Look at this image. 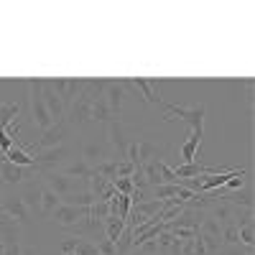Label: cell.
<instances>
[{
    "label": "cell",
    "instance_id": "6da1fadb",
    "mask_svg": "<svg viewBox=\"0 0 255 255\" xmlns=\"http://www.w3.org/2000/svg\"><path fill=\"white\" fill-rule=\"evenodd\" d=\"M41 90H44V79H28V105H31V118H33V125L38 128L41 133L49 130V128L54 125L46 105H44V95H41Z\"/></svg>",
    "mask_w": 255,
    "mask_h": 255
},
{
    "label": "cell",
    "instance_id": "7a4b0ae2",
    "mask_svg": "<svg viewBox=\"0 0 255 255\" xmlns=\"http://www.w3.org/2000/svg\"><path fill=\"white\" fill-rule=\"evenodd\" d=\"M168 115H176L179 120H184L191 133H197L204 138V123H207V105L197 102V105H189V108H181V105H166Z\"/></svg>",
    "mask_w": 255,
    "mask_h": 255
},
{
    "label": "cell",
    "instance_id": "3957f363",
    "mask_svg": "<svg viewBox=\"0 0 255 255\" xmlns=\"http://www.w3.org/2000/svg\"><path fill=\"white\" fill-rule=\"evenodd\" d=\"M0 212H3L5 217H10L18 227H28L31 225V209H28V204L23 202L20 194L0 197Z\"/></svg>",
    "mask_w": 255,
    "mask_h": 255
},
{
    "label": "cell",
    "instance_id": "277c9868",
    "mask_svg": "<svg viewBox=\"0 0 255 255\" xmlns=\"http://www.w3.org/2000/svg\"><path fill=\"white\" fill-rule=\"evenodd\" d=\"M87 217H90V207H74V204L61 202V207L51 215V222L59 225V227L74 230L77 225H82V220H87Z\"/></svg>",
    "mask_w": 255,
    "mask_h": 255
},
{
    "label": "cell",
    "instance_id": "5b68a950",
    "mask_svg": "<svg viewBox=\"0 0 255 255\" xmlns=\"http://www.w3.org/2000/svg\"><path fill=\"white\" fill-rule=\"evenodd\" d=\"M49 84H51V90L59 95V100H61V105H64V110H69L72 102L82 95L87 79H49Z\"/></svg>",
    "mask_w": 255,
    "mask_h": 255
},
{
    "label": "cell",
    "instance_id": "8992f818",
    "mask_svg": "<svg viewBox=\"0 0 255 255\" xmlns=\"http://www.w3.org/2000/svg\"><path fill=\"white\" fill-rule=\"evenodd\" d=\"M125 97H128V92H125V87H123V79H110L108 87H105V92H102V100H105V105L110 108V113H113L115 120H120V115H123V102H125Z\"/></svg>",
    "mask_w": 255,
    "mask_h": 255
},
{
    "label": "cell",
    "instance_id": "52a82bcc",
    "mask_svg": "<svg viewBox=\"0 0 255 255\" xmlns=\"http://www.w3.org/2000/svg\"><path fill=\"white\" fill-rule=\"evenodd\" d=\"M108 138H110V145L115 148V153L120 156L118 161H125L130 138H128V130H125L123 120H110V123H108Z\"/></svg>",
    "mask_w": 255,
    "mask_h": 255
},
{
    "label": "cell",
    "instance_id": "ba28073f",
    "mask_svg": "<svg viewBox=\"0 0 255 255\" xmlns=\"http://www.w3.org/2000/svg\"><path fill=\"white\" fill-rule=\"evenodd\" d=\"M41 176H44V181H46L44 186H49L54 194H59L61 202L74 194V179H69L67 174H61V171H44Z\"/></svg>",
    "mask_w": 255,
    "mask_h": 255
},
{
    "label": "cell",
    "instance_id": "9c48e42d",
    "mask_svg": "<svg viewBox=\"0 0 255 255\" xmlns=\"http://www.w3.org/2000/svg\"><path fill=\"white\" fill-rule=\"evenodd\" d=\"M64 138H67V123H64V120L61 123H54L49 130H44V133H41V138L36 140V153L64 145Z\"/></svg>",
    "mask_w": 255,
    "mask_h": 255
},
{
    "label": "cell",
    "instance_id": "30bf717a",
    "mask_svg": "<svg viewBox=\"0 0 255 255\" xmlns=\"http://www.w3.org/2000/svg\"><path fill=\"white\" fill-rule=\"evenodd\" d=\"M67 148L59 145V148H49V151H38L33 158H36V168H38V174H44V171H54V166H59L64 158H67Z\"/></svg>",
    "mask_w": 255,
    "mask_h": 255
},
{
    "label": "cell",
    "instance_id": "8fae6325",
    "mask_svg": "<svg viewBox=\"0 0 255 255\" xmlns=\"http://www.w3.org/2000/svg\"><path fill=\"white\" fill-rule=\"evenodd\" d=\"M130 84H133L135 95L143 102H148V105H163V100L158 95V82L156 79H130Z\"/></svg>",
    "mask_w": 255,
    "mask_h": 255
},
{
    "label": "cell",
    "instance_id": "7c38bea8",
    "mask_svg": "<svg viewBox=\"0 0 255 255\" xmlns=\"http://www.w3.org/2000/svg\"><path fill=\"white\" fill-rule=\"evenodd\" d=\"M31 174H36L33 168L15 166V163H8V161L0 163V179H3V184H8V186H15V184H20V181H26Z\"/></svg>",
    "mask_w": 255,
    "mask_h": 255
},
{
    "label": "cell",
    "instance_id": "4fadbf2b",
    "mask_svg": "<svg viewBox=\"0 0 255 255\" xmlns=\"http://www.w3.org/2000/svg\"><path fill=\"white\" fill-rule=\"evenodd\" d=\"M41 95H44V105H46V110H49V115H51L54 123H61L64 118H67V110H64V105H61L59 95L51 90L49 79H44V90H41Z\"/></svg>",
    "mask_w": 255,
    "mask_h": 255
},
{
    "label": "cell",
    "instance_id": "5bb4252c",
    "mask_svg": "<svg viewBox=\"0 0 255 255\" xmlns=\"http://www.w3.org/2000/svg\"><path fill=\"white\" fill-rule=\"evenodd\" d=\"M82 161L87 163V166H100V163H105V161H110V156H108V145H102V143H87L82 148Z\"/></svg>",
    "mask_w": 255,
    "mask_h": 255
},
{
    "label": "cell",
    "instance_id": "9a60e30c",
    "mask_svg": "<svg viewBox=\"0 0 255 255\" xmlns=\"http://www.w3.org/2000/svg\"><path fill=\"white\" fill-rule=\"evenodd\" d=\"M59 207H61V197L54 194L49 186H41V194H38V212H41V215L51 217Z\"/></svg>",
    "mask_w": 255,
    "mask_h": 255
},
{
    "label": "cell",
    "instance_id": "2e32d148",
    "mask_svg": "<svg viewBox=\"0 0 255 255\" xmlns=\"http://www.w3.org/2000/svg\"><path fill=\"white\" fill-rule=\"evenodd\" d=\"M0 158H3V161H8V163H15V166H26V168H33V171L38 174V168H36V158H33L31 153H26L20 145H13L10 151H8V153H3Z\"/></svg>",
    "mask_w": 255,
    "mask_h": 255
},
{
    "label": "cell",
    "instance_id": "e0dca14e",
    "mask_svg": "<svg viewBox=\"0 0 255 255\" xmlns=\"http://www.w3.org/2000/svg\"><path fill=\"white\" fill-rule=\"evenodd\" d=\"M199 145H202V135H197V133H189V135H186V140H184V145H181V158H184V163L197 161Z\"/></svg>",
    "mask_w": 255,
    "mask_h": 255
},
{
    "label": "cell",
    "instance_id": "ac0fdd59",
    "mask_svg": "<svg viewBox=\"0 0 255 255\" xmlns=\"http://www.w3.org/2000/svg\"><path fill=\"white\" fill-rule=\"evenodd\" d=\"M61 174H67L69 179H84V181H90V179H92V174H95V168H92V166H87V163H84V161L79 158L77 163H72V166L64 168Z\"/></svg>",
    "mask_w": 255,
    "mask_h": 255
},
{
    "label": "cell",
    "instance_id": "d6986e66",
    "mask_svg": "<svg viewBox=\"0 0 255 255\" xmlns=\"http://www.w3.org/2000/svg\"><path fill=\"white\" fill-rule=\"evenodd\" d=\"M123 230H125V220H120L118 215H110L108 220H105V238H108L110 243H118Z\"/></svg>",
    "mask_w": 255,
    "mask_h": 255
},
{
    "label": "cell",
    "instance_id": "ffe728a7",
    "mask_svg": "<svg viewBox=\"0 0 255 255\" xmlns=\"http://www.w3.org/2000/svg\"><path fill=\"white\" fill-rule=\"evenodd\" d=\"M18 110H20V105H18V102H3V105H0V130H5L8 125L15 123Z\"/></svg>",
    "mask_w": 255,
    "mask_h": 255
},
{
    "label": "cell",
    "instance_id": "44dd1931",
    "mask_svg": "<svg viewBox=\"0 0 255 255\" xmlns=\"http://www.w3.org/2000/svg\"><path fill=\"white\" fill-rule=\"evenodd\" d=\"M95 202H97V199H95L92 191H79V194L74 191L72 197H67V204H74V207H92Z\"/></svg>",
    "mask_w": 255,
    "mask_h": 255
},
{
    "label": "cell",
    "instance_id": "7402d4cb",
    "mask_svg": "<svg viewBox=\"0 0 255 255\" xmlns=\"http://www.w3.org/2000/svg\"><path fill=\"white\" fill-rule=\"evenodd\" d=\"M95 174L102 176V179H108V181H115V176H118V161H105V163L95 166Z\"/></svg>",
    "mask_w": 255,
    "mask_h": 255
},
{
    "label": "cell",
    "instance_id": "603a6c76",
    "mask_svg": "<svg viewBox=\"0 0 255 255\" xmlns=\"http://www.w3.org/2000/svg\"><path fill=\"white\" fill-rule=\"evenodd\" d=\"M238 240H240V245L253 248V245H255V225H243V227H238Z\"/></svg>",
    "mask_w": 255,
    "mask_h": 255
},
{
    "label": "cell",
    "instance_id": "cb8c5ba5",
    "mask_svg": "<svg viewBox=\"0 0 255 255\" xmlns=\"http://www.w3.org/2000/svg\"><path fill=\"white\" fill-rule=\"evenodd\" d=\"M38 194H41V189H36V184H28L20 197H23V202L28 204V209H36L38 207Z\"/></svg>",
    "mask_w": 255,
    "mask_h": 255
},
{
    "label": "cell",
    "instance_id": "d4e9b609",
    "mask_svg": "<svg viewBox=\"0 0 255 255\" xmlns=\"http://www.w3.org/2000/svg\"><path fill=\"white\" fill-rule=\"evenodd\" d=\"M217 255H253V248H245V245H222L217 250Z\"/></svg>",
    "mask_w": 255,
    "mask_h": 255
},
{
    "label": "cell",
    "instance_id": "484cf974",
    "mask_svg": "<svg viewBox=\"0 0 255 255\" xmlns=\"http://www.w3.org/2000/svg\"><path fill=\"white\" fill-rule=\"evenodd\" d=\"M135 171V166L130 161H118V176L115 179H130Z\"/></svg>",
    "mask_w": 255,
    "mask_h": 255
},
{
    "label": "cell",
    "instance_id": "4316f807",
    "mask_svg": "<svg viewBox=\"0 0 255 255\" xmlns=\"http://www.w3.org/2000/svg\"><path fill=\"white\" fill-rule=\"evenodd\" d=\"M97 250H100V255H118L115 243H110V240H100L97 243Z\"/></svg>",
    "mask_w": 255,
    "mask_h": 255
},
{
    "label": "cell",
    "instance_id": "83f0119b",
    "mask_svg": "<svg viewBox=\"0 0 255 255\" xmlns=\"http://www.w3.org/2000/svg\"><path fill=\"white\" fill-rule=\"evenodd\" d=\"M23 255H36V250H31V248H28V250H23Z\"/></svg>",
    "mask_w": 255,
    "mask_h": 255
},
{
    "label": "cell",
    "instance_id": "f1b7e54d",
    "mask_svg": "<svg viewBox=\"0 0 255 255\" xmlns=\"http://www.w3.org/2000/svg\"><path fill=\"white\" fill-rule=\"evenodd\" d=\"M0 255H5V248H3V240H0Z\"/></svg>",
    "mask_w": 255,
    "mask_h": 255
},
{
    "label": "cell",
    "instance_id": "f546056e",
    "mask_svg": "<svg viewBox=\"0 0 255 255\" xmlns=\"http://www.w3.org/2000/svg\"><path fill=\"white\" fill-rule=\"evenodd\" d=\"M0 197H3V194H0Z\"/></svg>",
    "mask_w": 255,
    "mask_h": 255
}]
</instances>
